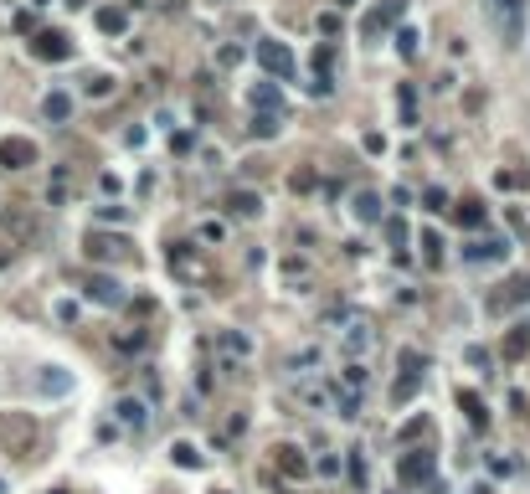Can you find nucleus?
Here are the masks:
<instances>
[{"instance_id": "f8f14e48", "label": "nucleus", "mask_w": 530, "mask_h": 494, "mask_svg": "<svg viewBox=\"0 0 530 494\" xmlns=\"http://www.w3.org/2000/svg\"><path fill=\"white\" fill-rule=\"evenodd\" d=\"M36 392H42V397H62V392H72V376L62 366H42V371H36Z\"/></svg>"}, {"instance_id": "1a4fd4ad", "label": "nucleus", "mask_w": 530, "mask_h": 494, "mask_svg": "<svg viewBox=\"0 0 530 494\" xmlns=\"http://www.w3.org/2000/svg\"><path fill=\"white\" fill-rule=\"evenodd\" d=\"M273 469L283 474V479H309V469H314V463L304 459V453H299L294 443H278V448H273Z\"/></svg>"}, {"instance_id": "473e14b6", "label": "nucleus", "mask_w": 530, "mask_h": 494, "mask_svg": "<svg viewBox=\"0 0 530 494\" xmlns=\"http://www.w3.org/2000/svg\"><path fill=\"white\" fill-rule=\"evenodd\" d=\"M422 206H428V212H448V191L443 186H428V191H422Z\"/></svg>"}, {"instance_id": "0eeeda50", "label": "nucleus", "mask_w": 530, "mask_h": 494, "mask_svg": "<svg viewBox=\"0 0 530 494\" xmlns=\"http://www.w3.org/2000/svg\"><path fill=\"white\" fill-rule=\"evenodd\" d=\"M0 443L10 453H31L36 448V422L31 417H0Z\"/></svg>"}, {"instance_id": "ea45409f", "label": "nucleus", "mask_w": 530, "mask_h": 494, "mask_svg": "<svg viewBox=\"0 0 530 494\" xmlns=\"http://www.w3.org/2000/svg\"><path fill=\"white\" fill-rule=\"evenodd\" d=\"M124 216H129L124 206H98V222H124Z\"/></svg>"}, {"instance_id": "5701e85b", "label": "nucleus", "mask_w": 530, "mask_h": 494, "mask_svg": "<svg viewBox=\"0 0 530 494\" xmlns=\"http://www.w3.org/2000/svg\"><path fill=\"white\" fill-rule=\"evenodd\" d=\"M417 386H422V376H396V381H391V401H396V407H402V401H412Z\"/></svg>"}, {"instance_id": "6e6552de", "label": "nucleus", "mask_w": 530, "mask_h": 494, "mask_svg": "<svg viewBox=\"0 0 530 494\" xmlns=\"http://www.w3.org/2000/svg\"><path fill=\"white\" fill-rule=\"evenodd\" d=\"M31 57H42V62H68L72 57V42L62 31H36L31 36Z\"/></svg>"}, {"instance_id": "e433bc0d", "label": "nucleus", "mask_w": 530, "mask_h": 494, "mask_svg": "<svg viewBox=\"0 0 530 494\" xmlns=\"http://www.w3.org/2000/svg\"><path fill=\"white\" fill-rule=\"evenodd\" d=\"M288 191H299V196L314 191V170H294V175H288Z\"/></svg>"}, {"instance_id": "20e7f679", "label": "nucleus", "mask_w": 530, "mask_h": 494, "mask_svg": "<svg viewBox=\"0 0 530 494\" xmlns=\"http://www.w3.org/2000/svg\"><path fill=\"white\" fill-rule=\"evenodd\" d=\"M83 294L93 298V304H103V309H118V304H129L124 283H118L114 273H88V278H83Z\"/></svg>"}, {"instance_id": "4c0bfd02", "label": "nucleus", "mask_w": 530, "mask_h": 494, "mask_svg": "<svg viewBox=\"0 0 530 494\" xmlns=\"http://www.w3.org/2000/svg\"><path fill=\"white\" fill-rule=\"evenodd\" d=\"M350 479H355V489H366V459L361 453H350Z\"/></svg>"}, {"instance_id": "7c9ffc66", "label": "nucleus", "mask_w": 530, "mask_h": 494, "mask_svg": "<svg viewBox=\"0 0 530 494\" xmlns=\"http://www.w3.org/2000/svg\"><path fill=\"white\" fill-rule=\"evenodd\" d=\"M387 31V10H366L361 16V36H381Z\"/></svg>"}, {"instance_id": "4be33fe9", "label": "nucleus", "mask_w": 530, "mask_h": 494, "mask_svg": "<svg viewBox=\"0 0 530 494\" xmlns=\"http://www.w3.org/2000/svg\"><path fill=\"white\" fill-rule=\"evenodd\" d=\"M371 340H376V335H371V324L361 319V324H350V335H345V350H350V356H355V350L366 356V350H371Z\"/></svg>"}, {"instance_id": "a878e982", "label": "nucleus", "mask_w": 530, "mask_h": 494, "mask_svg": "<svg viewBox=\"0 0 530 494\" xmlns=\"http://www.w3.org/2000/svg\"><path fill=\"white\" fill-rule=\"evenodd\" d=\"M396 366H402V376H422V371H428V356H422V350H402Z\"/></svg>"}, {"instance_id": "c756f323", "label": "nucleus", "mask_w": 530, "mask_h": 494, "mask_svg": "<svg viewBox=\"0 0 530 494\" xmlns=\"http://www.w3.org/2000/svg\"><path fill=\"white\" fill-rule=\"evenodd\" d=\"M366 381H371V376H366V366H355V360L345 366V376H340V386H345V392H366Z\"/></svg>"}, {"instance_id": "37998d69", "label": "nucleus", "mask_w": 530, "mask_h": 494, "mask_svg": "<svg viewBox=\"0 0 530 494\" xmlns=\"http://www.w3.org/2000/svg\"><path fill=\"white\" fill-rule=\"evenodd\" d=\"M242 62V47H221V67H237Z\"/></svg>"}, {"instance_id": "ddd939ff", "label": "nucleus", "mask_w": 530, "mask_h": 494, "mask_svg": "<svg viewBox=\"0 0 530 494\" xmlns=\"http://www.w3.org/2000/svg\"><path fill=\"white\" fill-rule=\"evenodd\" d=\"M505 257H510V242L505 237H484V242L469 247V263H505Z\"/></svg>"}, {"instance_id": "9b49d317", "label": "nucleus", "mask_w": 530, "mask_h": 494, "mask_svg": "<svg viewBox=\"0 0 530 494\" xmlns=\"http://www.w3.org/2000/svg\"><path fill=\"white\" fill-rule=\"evenodd\" d=\"M88 257H98V263H109V257H129V242L124 237H103V232H88Z\"/></svg>"}, {"instance_id": "aec40b11", "label": "nucleus", "mask_w": 530, "mask_h": 494, "mask_svg": "<svg viewBox=\"0 0 530 494\" xmlns=\"http://www.w3.org/2000/svg\"><path fill=\"white\" fill-rule=\"evenodd\" d=\"M170 459H176L180 469H201V463H206V453L196 448V443H176V448H170Z\"/></svg>"}, {"instance_id": "dca6fc26", "label": "nucleus", "mask_w": 530, "mask_h": 494, "mask_svg": "<svg viewBox=\"0 0 530 494\" xmlns=\"http://www.w3.org/2000/svg\"><path fill=\"white\" fill-rule=\"evenodd\" d=\"M98 31L124 36V31H129V10H124V6H103V10H98Z\"/></svg>"}, {"instance_id": "f704fd0d", "label": "nucleus", "mask_w": 530, "mask_h": 494, "mask_svg": "<svg viewBox=\"0 0 530 494\" xmlns=\"http://www.w3.org/2000/svg\"><path fill=\"white\" fill-rule=\"evenodd\" d=\"M422 247H428V263L438 268V263H443V237H438V232H428V237H422Z\"/></svg>"}, {"instance_id": "b1692460", "label": "nucleus", "mask_w": 530, "mask_h": 494, "mask_svg": "<svg viewBox=\"0 0 530 494\" xmlns=\"http://www.w3.org/2000/svg\"><path fill=\"white\" fill-rule=\"evenodd\" d=\"M114 88H118V83H114L109 72H93L88 83H83V93H88V98H114Z\"/></svg>"}, {"instance_id": "412c9836", "label": "nucleus", "mask_w": 530, "mask_h": 494, "mask_svg": "<svg viewBox=\"0 0 530 494\" xmlns=\"http://www.w3.org/2000/svg\"><path fill=\"white\" fill-rule=\"evenodd\" d=\"M283 129V113H253V139H273Z\"/></svg>"}, {"instance_id": "c03bdc74", "label": "nucleus", "mask_w": 530, "mask_h": 494, "mask_svg": "<svg viewBox=\"0 0 530 494\" xmlns=\"http://www.w3.org/2000/svg\"><path fill=\"white\" fill-rule=\"evenodd\" d=\"M31 6H47V0H31Z\"/></svg>"}, {"instance_id": "f257e3e1", "label": "nucleus", "mask_w": 530, "mask_h": 494, "mask_svg": "<svg viewBox=\"0 0 530 494\" xmlns=\"http://www.w3.org/2000/svg\"><path fill=\"white\" fill-rule=\"evenodd\" d=\"M484 16H489L494 36H499L510 51L520 47V36H525V0H484Z\"/></svg>"}, {"instance_id": "9d476101", "label": "nucleus", "mask_w": 530, "mask_h": 494, "mask_svg": "<svg viewBox=\"0 0 530 494\" xmlns=\"http://www.w3.org/2000/svg\"><path fill=\"white\" fill-rule=\"evenodd\" d=\"M247 103H253V113H283V83H253V93H247Z\"/></svg>"}, {"instance_id": "7ed1b4c3", "label": "nucleus", "mask_w": 530, "mask_h": 494, "mask_svg": "<svg viewBox=\"0 0 530 494\" xmlns=\"http://www.w3.org/2000/svg\"><path fill=\"white\" fill-rule=\"evenodd\" d=\"M432 469H438V459H432L428 448H407V453H402V463H396V474H402V484H407V489L432 484Z\"/></svg>"}, {"instance_id": "2f4dec72", "label": "nucleus", "mask_w": 530, "mask_h": 494, "mask_svg": "<svg viewBox=\"0 0 530 494\" xmlns=\"http://www.w3.org/2000/svg\"><path fill=\"white\" fill-rule=\"evenodd\" d=\"M221 350H227V356H247L253 340H247V335H237V330H227V335H221Z\"/></svg>"}, {"instance_id": "6ab92c4d", "label": "nucleus", "mask_w": 530, "mask_h": 494, "mask_svg": "<svg viewBox=\"0 0 530 494\" xmlns=\"http://www.w3.org/2000/svg\"><path fill=\"white\" fill-rule=\"evenodd\" d=\"M114 412H118V422H124V427H144V401L139 397H124Z\"/></svg>"}, {"instance_id": "4468645a", "label": "nucleus", "mask_w": 530, "mask_h": 494, "mask_svg": "<svg viewBox=\"0 0 530 494\" xmlns=\"http://www.w3.org/2000/svg\"><path fill=\"white\" fill-rule=\"evenodd\" d=\"M458 407H463V417H469V427H489V407H484V397H479V392L458 386Z\"/></svg>"}, {"instance_id": "c85d7f7f", "label": "nucleus", "mask_w": 530, "mask_h": 494, "mask_svg": "<svg viewBox=\"0 0 530 494\" xmlns=\"http://www.w3.org/2000/svg\"><path fill=\"white\" fill-rule=\"evenodd\" d=\"M484 216H489V212H484L479 201H458V222H463V227H484Z\"/></svg>"}, {"instance_id": "49530a36", "label": "nucleus", "mask_w": 530, "mask_h": 494, "mask_svg": "<svg viewBox=\"0 0 530 494\" xmlns=\"http://www.w3.org/2000/svg\"><path fill=\"white\" fill-rule=\"evenodd\" d=\"M217 494H227V489H217Z\"/></svg>"}, {"instance_id": "a211bd4d", "label": "nucleus", "mask_w": 530, "mask_h": 494, "mask_svg": "<svg viewBox=\"0 0 530 494\" xmlns=\"http://www.w3.org/2000/svg\"><path fill=\"white\" fill-rule=\"evenodd\" d=\"M530 350V324H515V330L505 335V360H520Z\"/></svg>"}, {"instance_id": "f3484780", "label": "nucleus", "mask_w": 530, "mask_h": 494, "mask_svg": "<svg viewBox=\"0 0 530 494\" xmlns=\"http://www.w3.org/2000/svg\"><path fill=\"white\" fill-rule=\"evenodd\" d=\"M42 113H47V124H68L72 119V98L68 93H47L42 98Z\"/></svg>"}, {"instance_id": "58836bf2", "label": "nucleus", "mask_w": 530, "mask_h": 494, "mask_svg": "<svg viewBox=\"0 0 530 494\" xmlns=\"http://www.w3.org/2000/svg\"><path fill=\"white\" fill-rule=\"evenodd\" d=\"M387 232H391V242H396V253H402V242H407V222H402V216H391V222H387Z\"/></svg>"}, {"instance_id": "f03ea898", "label": "nucleus", "mask_w": 530, "mask_h": 494, "mask_svg": "<svg viewBox=\"0 0 530 494\" xmlns=\"http://www.w3.org/2000/svg\"><path fill=\"white\" fill-rule=\"evenodd\" d=\"M0 227H6L16 242H26V247L42 242V232H47V227H42V216H36L31 206H21V201H10L6 212H0Z\"/></svg>"}, {"instance_id": "79ce46f5", "label": "nucleus", "mask_w": 530, "mask_h": 494, "mask_svg": "<svg viewBox=\"0 0 530 494\" xmlns=\"http://www.w3.org/2000/svg\"><path fill=\"white\" fill-rule=\"evenodd\" d=\"M57 319H62V324L77 319V304H72V298H62V304H57Z\"/></svg>"}, {"instance_id": "c9c22d12", "label": "nucleus", "mask_w": 530, "mask_h": 494, "mask_svg": "<svg viewBox=\"0 0 530 494\" xmlns=\"http://www.w3.org/2000/svg\"><path fill=\"white\" fill-rule=\"evenodd\" d=\"M428 427H432L428 417H412V422H407V427H402V443H417V438H422V433H428Z\"/></svg>"}, {"instance_id": "bb28decb", "label": "nucleus", "mask_w": 530, "mask_h": 494, "mask_svg": "<svg viewBox=\"0 0 530 494\" xmlns=\"http://www.w3.org/2000/svg\"><path fill=\"white\" fill-rule=\"evenodd\" d=\"M227 206H232V212H237V216H258V212H263V201L253 196V191H237V196H232Z\"/></svg>"}, {"instance_id": "a18cd8bd", "label": "nucleus", "mask_w": 530, "mask_h": 494, "mask_svg": "<svg viewBox=\"0 0 530 494\" xmlns=\"http://www.w3.org/2000/svg\"><path fill=\"white\" fill-rule=\"evenodd\" d=\"M0 494H6V479H0Z\"/></svg>"}, {"instance_id": "423d86ee", "label": "nucleus", "mask_w": 530, "mask_h": 494, "mask_svg": "<svg viewBox=\"0 0 530 494\" xmlns=\"http://www.w3.org/2000/svg\"><path fill=\"white\" fill-rule=\"evenodd\" d=\"M36 165V145L26 134H6L0 139V170H31Z\"/></svg>"}, {"instance_id": "72a5a7b5", "label": "nucleus", "mask_w": 530, "mask_h": 494, "mask_svg": "<svg viewBox=\"0 0 530 494\" xmlns=\"http://www.w3.org/2000/svg\"><path fill=\"white\" fill-rule=\"evenodd\" d=\"M396 51H402V57H417V31H412V26L396 31Z\"/></svg>"}, {"instance_id": "393cba45", "label": "nucleus", "mask_w": 530, "mask_h": 494, "mask_svg": "<svg viewBox=\"0 0 530 494\" xmlns=\"http://www.w3.org/2000/svg\"><path fill=\"white\" fill-rule=\"evenodd\" d=\"M396 109H402V124H417V93H412V88H396Z\"/></svg>"}, {"instance_id": "cd10ccee", "label": "nucleus", "mask_w": 530, "mask_h": 494, "mask_svg": "<svg viewBox=\"0 0 530 494\" xmlns=\"http://www.w3.org/2000/svg\"><path fill=\"white\" fill-rule=\"evenodd\" d=\"M304 366H320V350H294V356L283 360V371H288V376H299Z\"/></svg>"}, {"instance_id": "a19ab883", "label": "nucleus", "mask_w": 530, "mask_h": 494, "mask_svg": "<svg viewBox=\"0 0 530 494\" xmlns=\"http://www.w3.org/2000/svg\"><path fill=\"white\" fill-rule=\"evenodd\" d=\"M320 31H325V36L340 31V16H335V10H325V16H320Z\"/></svg>"}, {"instance_id": "2eb2a0df", "label": "nucleus", "mask_w": 530, "mask_h": 494, "mask_svg": "<svg viewBox=\"0 0 530 494\" xmlns=\"http://www.w3.org/2000/svg\"><path fill=\"white\" fill-rule=\"evenodd\" d=\"M350 212H355V222L376 227V222H381V196H376V191H361V196L350 201Z\"/></svg>"}, {"instance_id": "39448f33", "label": "nucleus", "mask_w": 530, "mask_h": 494, "mask_svg": "<svg viewBox=\"0 0 530 494\" xmlns=\"http://www.w3.org/2000/svg\"><path fill=\"white\" fill-rule=\"evenodd\" d=\"M258 62H263L268 77H278V83L294 77V51H288V42H258Z\"/></svg>"}]
</instances>
